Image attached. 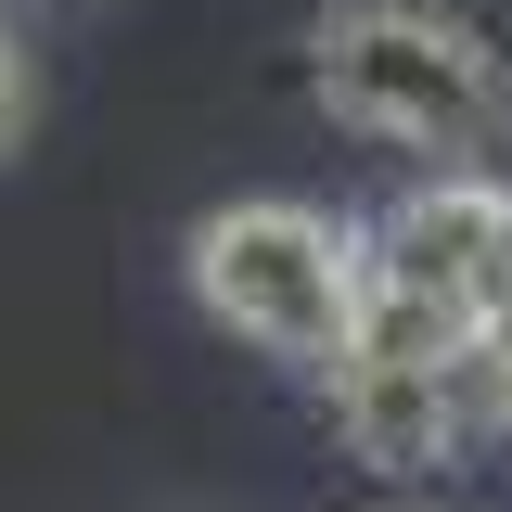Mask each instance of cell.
<instances>
[{"mask_svg": "<svg viewBox=\"0 0 512 512\" xmlns=\"http://www.w3.org/2000/svg\"><path fill=\"white\" fill-rule=\"evenodd\" d=\"M320 103L397 154L461 167L512 128V64L436 0H333L320 13Z\"/></svg>", "mask_w": 512, "mask_h": 512, "instance_id": "cell-1", "label": "cell"}, {"mask_svg": "<svg viewBox=\"0 0 512 512\" xmlns=\"http://www.w3.org/2000/svg\"><path fill=\"white\" fill-rule=\"evenodd\" d=\"M192 295H205V320H231L244 346L333 372L346 333H359V308H372V231H333L320 205H282V192L218 205L192 231Z\"/></svg>", "mask_w": 512, "mask_h": 512, "instance_id": "cell-2", "label": "cell"}, {"mask_svg": "<svg viewBox=\"0 0 512 512\" xmlns=\"http://www.w3.org/2000/svg\"><path fill=\"white\" fill-rule=\"evenodd\" d=\"M333 436L359 448L372 474H436L448 448L474 436V397H461V320L423 308V295H397L372 282V308L346 333V359H333Z\"/></svg>", "mask_w": 512, "mask_h": 512, "instance_id": "cell-3", "label": "cell"}, {"mask_svg": "<svg viewBox=\"0 0 512 512\" xmlns=\"http://www.w3.org/2000/svg\"><path fill=\"white\" fill-rule=\"evenodd\" d=\"M372 282L423 295L448 320H487L512 295V192L487 167H436L372 218Z\"/></svg>", "mask_w": 512, "mask_h": 512, "instance_id": "cell-4", "label": "cell"}, {"mask_svg": "<svg viewBox=\"0 0 512 512\" xmlns=\"http://www.w3.org/2000/svg\"><path fill=\"white\" fill-rule=\"evenodd\" d=\"M461 397H474V423H512V295L461 320Z\"/></svg>", "mask_w": 512, "mask_h": 512, "instance_id": "cell-5", "label": "cell"}, {"mask_svg": "<svg viewBox=\"0 0 512 512\" xmlns=\"http://www.w3.org/2000/svg\"><path fill=\"white\" fill-rule=\"evenodd\" d=\"M26 141V52H13V26H0V154Z\"/></svg>", "mask_w": 512, "mask_h": 512, "instance_id": "cell-6", "label": "cell"}]
</instances>
